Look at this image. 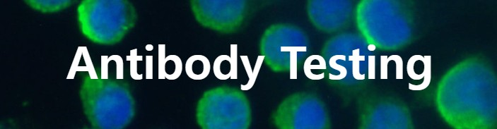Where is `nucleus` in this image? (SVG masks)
Wrapping results in <instances>:
<instances>
[{
    "label": "nucleus",
    "mask_w": 497,
    "mask_h": 129,
    "mask_svg": "<svg viewBox=\"0 0 497 129\" xmlns=\"http://www.w3.org/2000/svg\"><path fill=\"white\" fill-rule=\"evenodd\" d=\"M137 19L136 8L128 0H83L77 8L81 34L99 44L120 42Z\"/></svg>",
    "instance_id": "obj_2"
},
{
    "label": "nucleus",
    "mask_w": 497,
    "mask_h": 129,
    "mask_svg": "<svg viewBox=\"0 0 497 129\" xmlns=\"http://www.w3.org/2000/svg\"><path fill=\"white\" fill-rule=\"evenodd\" d=\"M158 47V78L171 80L177 79L182 71L181 59L175 54L165 57V45L160 44Z\"/></svg>",
    "instance_id": "obj_10"
},
{
    "label": "nucleus",
    "mask_w": 497,
    "mask_h": 129,
    "mask_svg": "<svg viewBox=\"0 0 497 129\" xmlns=\"http://www.w3.org/2000/svg\"><path fill=\"white\" fill-rule=\"evenodd\" d=\"M214 75L225 80L238 78V45L230 44V56L222 54L216 57L213 65Z\"/></svg>",
    "instance_id": "obj_9"
},
{
    "label": "nucleus",
    "mask_w": 497,
    "mask_h": 129,
    "mask_svg": "<svg viewBox=\"0 0 497 129\" xmlns=\"http://www.w3.org/2000/svg\"><path fill=\"white\" fill-rule=\"evenodd\" d=\"M241 61L244 66L245 70L247 73L248 77V81L245 85H240V90L242 91H246L250 90L255 85L257 78L258 76L259 72L260 70L261 66L264 62V56L259 55L257 58L256 63L252 69L249 58L246 55H241Z\"/></svg>",
    "instance_id": "obj_14"
},
{
    "label": "nucleus",
    "mask_w": 497,
    "mask_h": 129,
    "mask_svg": "<svg viewBox=\"0 0 497 129\" xmlns=\"http://www.w3.org/2000/svg\"><path fill=\"white\" fill-rule=\"evenodd\" d=\"M211 70V63L208 58L201 54H194L188 58L185 63L187 75L195 80L206 78Z\"/></svg>",
    "instance_id": "obj_11"
},
{
    "label": "nucleus",
    "mask_w": 497,
    "mask_h": 129,
    "mask_svg": "<svg viewBox=\"0 0 497 129\" xmlns=\"http://www.w3.org/2000/svg\"><path fill=\"white\" fill-rule=\"evenodd\" d=\"M355 33H341L327 39L320 51L327 63V82L337 87H351L368 78V57L375 50Z\"/></svg>",
    "instance_id": "obj_3"
},
{
    "label": "nucleus",
    "mask_w": 497,
    "mask_h": 129,
    "mask_svg": "<svg viewBox=\"0 0 497 129\" xmlns=\"http://www.w3.org/2000/svg\"><path fill=\"white\" fill-rule=\"evenodd\" d=\"M264 62L275 73L288 72L290 79H297L298 71L311 54L308 35L300 27L291 23H276L265 30L259 44Z\"/></svg>",
    "instance_id": "obj_4"
},
{
    "label": "nucleus",
    "mask_w": 497,
    "mask_h": 129,
    "mask_svg": "<svg viewBox=\"0 0 497 129\" xmlns=\"http://www.w3.org/2000/svg\"><path fill=\"white\" fill-rule=\"evenodd\" d=\"M83 111L92 128L123 129L136 113L135 101L125 81L83 76L79 90Z\"/></svg>",
    "instance_id": "obj_1"
},
{
    "label": "nucleus",
    "mask_w": 497,
    "mask_h": 129,
    "mask_svg": "<svg viewBox=\"0 0 497 129\" xmlns=\"http://www.w3.org/2000/svg\"><path fill=\"white\" fill-rule=\"evenodd\" d=\"M351 1L309 0L306 11L312 25L319 31L333 33L346 27L353 16Z\"/></svg>",
    "instance_id": "obj_8"
},
{
    "label": "nucleus",
    "mask_w": 497,
    "mask_h": 129,
    "mask_svg": "<svg viewBox=\"0 0 497 129\" xmlns=\"http://www.w3.org/2000/svg\"><path fill=\"white\" fill-rule=\"evenodd\" d=\"M380 78L387 79V63L390 60L386 56H381L380 57Z\"/></svg>",
    "instance_id": "obj_15"
},
{
    "label": "nucleus",
    "mask_w": 497,
    "mask_h": 129,
    "mask_svg": "<svg viewBox=\"0 0 497 129\" xmlns=\"http://www.w3.org/2000/svg\"><path fill=\"white\" fill-rule=\"evenodd\" d=\"M32 9L42 13H53L65 10L76 1L73 0H25Z\"/></svg>",
    "instance_id": "obj_13"
},
{
    "label": "nucleus",
    "mask_w": 497,
    "mask_h": 129,
    "mask_svg": "<svg viewBox=\"0 0 497 129\" xmlns=\"http://www.w3.org/2000/svg\"><path fill=\"white\" fill-rule=\"evenodd\" d=\"M398 59H394L396 63H397V69H396V74H397V79H401L403 78L402 76V61L399 56L397 58Z\"/></svg>",
    "instance_id": "obj_16"
},
{
    "label": "nucleus",
    "mask_w": 497,
    "mask_h": 129,
    "mask_svg": "<svg viewBox=\"0 0 497 129\" xmlns=\"http://www.w3.org/2000/svg\"><path fill=\"white\" fill-rule=\"evenodd\" d=\"M303 73L311 80H320L325 78L327 63L320 54H310L303 64Z\"/></svg>",
    "instance_id": "obj_12"
},
{
    "label": "nucleus",
    "mask_w": 497,
    "mask_h": 129,
    "mask_svg": "<svg viewBox=\"0 0 497 129\" xmlns=\"http://www.w3.org/2000/svg\"><path fill=\"white\" fill-rule=\"evenodd\" d=\"M270 121L277 129H329L325 103L315 92L300 91L285 97L272 111Z\"/></svg>",
    "instance_id": "obj_6"
},
{
    "label": "nucleus",
    "mask_w": 497,
    "mask_h": 129,
    "mask_svg": "<svg viewBox=\"0 0 497 129\" xmlns=\"http://www.w3.org/2000/svg\"><path fill=\"white\" fill-rule=\"evenodd\" d=\"M189 3L199 25L222 34L238 31L251 11L246 0H191Z\"/></svg>",
    "instance_id": "obj_7"
},
{
    "label": "nucleus",
    "mask_w": 497,
    "mask_h": 129,
    "mask_svg": "<svg viewBox=\"0 0 497 129\" xmlns=\"http://www.w3.org/2000/svg\"><path fill=\"white\" fill-rule=\"evenodd\" d=\"M196 121L201 129H248L252 122L250 104L236 87L209 89L198 100Z\"/></svg>",
    "instance_id": "obj_5"
}]
</instances>
